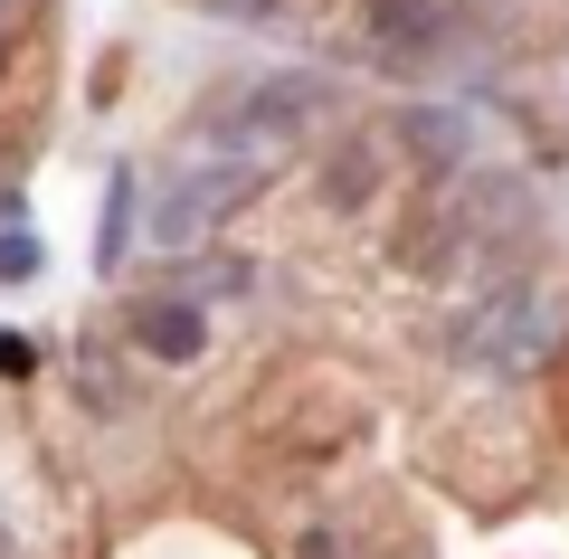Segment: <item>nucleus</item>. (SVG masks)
<instances>
[{
  "instance_id": "f257e3e1",
  "label": "nucleus",
  "mask_w": 569,
  "mask_h": 559,
  "mask_svg": "<svg viewBox=\"0 0 569 559\" xmlns=\"http://www.w3.org/2000/svg\"><path fill=\"white\" fill-rule=\"evenodd\" d=\"M541 332H550L541 295H531V285H503L493 303H475V313L447 332V351L456 360H485V370H522V360L541 351Z\"/></svg>"
},
{
  "instance_id": "f03ea898",
  "label": "nucleus",
  "mask_w": 569,
  "mask_h": 559,
  "mask_svg": "<svg viewBox=\"0 0 569 559\" xmlns=\"http://www.w3.org/2000/svg\"><path fill=\"white\" fill-rule=\"evenodd\" d=\"M257 171L266 161H228V171H190V180H171L162 200H152V247H190L219 209H238V200H257Z\"/></svg>"
},
{
  "instance_id": "7ed1b4c3",
  "label": "nucleus",
  "mask_w": 569,
  "mask_h": 559,
  "mask_svg": "<svg viewBox=\"0 0 569 559\" xmlns=\"http://www.w3.org/2000/svg\"><path fill=\"white\" fill-rule=\"evenodd\" d=\"M133 332H142V351H152V360H200V341H209V313L171 295V303H142V322H133Z\"/></svg>"
},
{
  "instance_id": "20e7f679",
  "label": "nucleus",
  "mask_w": 569,
  "mask_h": 559,
  "mask_svg": "<svg viewBox=\"0 0 569 559\" xmlns=\"http://www.w3.org/2000/svg\"><path fill=\"white\" fill-rule=\"evenodd\" d=\"M437 29H447V10H437V0H380L370 39H380L389 58H418V48H437Z\"/></svg>"
},
{
  "instance_id": "39448f33",
  "label": "nucleus",
  "mask_w": 569,
  "mask_h": 559,
  "mask_svg": "<svg viewBox=\"0 0 569 559\" xmlns=\"http://www.w3.org/2000/svg\"><path fill=\"white\" fill-rule=\"evenodd\" d=\"M408 142H418V161H466V114H447V104H408V123H399Z\"/></svg>"
},
{
  "instance_id": "423d86ee",
  "label": "nucleus",
  "mask_w": 569,
  "mask_h": 559,
  "mask_svg": "<svg viewBox=\"0 0 569 559\" xmlns=\"http://www.w3.org/2000/svg\"><path fill=\"white\" fill-rule=\"evenodd\" d=\"M123 247H133V180H114V190H104V238H96V266H123Z\"/></svg>"
},
{
  "instance_id": "0eeeda50",
  "label": "nucleus",
  "mask_w": 569,
  "mask_h": 559,
  "mask_svg": "<svg viewBox=\"0 0 569 559\" xmlns=\"http://www.w3.org/2000/svg\"><path fill=\"white\" fill-rule=\"evenodd\" d=\"M323 180H332V209H361V200H370V142H351Z\"/></svg>"
},
{
  "instance_id": "6e6552de",
  "label": "nucleus",
  "mask_w": 569,
  "mask_h": 559,
  "mask_svg": "<svg viewBox=\"0 0 569 559\" xmlns=\"http://www.w3.org/2000/svg\"><path fill=\"white\" fill-rule=\"evenodd\" d=\"M39 266H48V247L29 238L20 219H10V238H0V285H29V276H39Z\"/></svg>"
},
{
  "instance_id": "1a4fd4ad",
  "label": "nucleus",
  "mask_w": 569,
  "mask_h": 559,
  "mask_svg": "<svg viewBox=\"0 0 569 559\" xmlns=\"http://www.w3.org/2000/svg\"><path fill=\"white\" fill-rule=\"evenodd\" d=\"M247 257H200V295H247Z\"/></svg>"
},
{
  "instance_id": "9d476101",
  "label": "nucleus",
  "mask_w": 569,
  "mask_h": 559,
  "mask_svg": "<svg viewBox=\"0 0 569 559\" xmlns=\"http://www.w3.org/2000/svg\"><path fill=\"white\" fill-rule=\"evenodd\" d=\"M209 10H228V20H276L284 0H209Z\"/></svg>"
},
{
  "instance_id": "9b49d317",
  "label": "nucleus",
  "mask_w": 569,
  "mask_h": 559,
  "mask_svg": "<svg viewBox=\"0 0 569 559\" xmlns=\"http://www.w3.org/2000/svg\"><path fill=\"white\" fill-rule=\"evenodd\" d=\"M29 360H39V351H29V332H0V370H29Z\"/></svg>"
},
{
  "instance_id": "f8f14e48",
  "label": "nucleus",
  "mask_w": 569,
  "mask_h": 559,
  "mask_svg": "<svg viewBox=\"0 0 569 559\" xmlns=\"http://www.w3.org/2000/svg\"><path fill=\"white\" fill-rule=\"evenodd\" d=\"M305 559H342V540H332V531H305Z\"/></svg>"
}]
</instances>
